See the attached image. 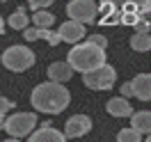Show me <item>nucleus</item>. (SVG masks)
<instances>
[{"label": "nucleus", "instance_id": "obj_2", "mask_svg": "<svg viewBox=\"0 0 151 142\" xmlns=\"http://www.w3.org/2000/svg\"><path fill=\"white\" fill-rule=\"evenodd\" d=\"M66 64L71 66L73 71L80 74H89L99 66L105 64V48H99L92 41H83V44H76L69 55H66Z\"/></svg>", "mask_w": 151, "mask_h": 142}, {"label": "nucleus", "instance_id": "obj_16", "mask_svg": "<svg viewBox=\"0 0 151 142\" xmlns=\"http://www.w3.org/2000/svg\"><path fill=\"white\" fill-rule=\"evenodd\" d=\"M131 48L137 50V53H144V50H151V35H144V32H135L131 37Z\"/></svg>", "mask_w": 151, "mask_h": 142}, {"label": "nucleus", "instance_id": "obj_23", "mask_svg": "<svg viewBox=\"0 0 151 142\" xmlns=\"http://www.w3.org/2000/svg\"><path fill=\"white\" fill-rule=\"evenodd\" d=\"M87 41H92V44H96L99 48H105V46H108V39H105V35H92V37L87 39Z\"/></svg>", "mask_w": 151, "mask_h": 142}, {"label": "nucleus", "instance_id": "obj_14", "mask_svg": "<svg viewBox=\"0 0 151 142\" xmlns=\"http://www.w3.org/2000/svg\"><path fill=\"white\" fill-rule=\"evenodd\" d=\"M131 128H135L140 135H149L151 133V112L149 110H137V112H133Z\"/></svg>", "mask_w": 151, "mask_h": 142}, {"label": "nucleus", "instance_id": "obj_3", "mask_svg": "<svg viewBox=\"0 0 151 142\" xmlns=\"http://www.w3.org/2000/svg\"><path fill=\"white\" fill-rule=\"evenodd\" d=\"M99 12L105 14H135V16H151V0H96Z\"/></svg>", "mask_w": 151, "mask_h": 142}, {"label": "nucleus", "instance_id": "obj_8", "mask_svg": "<svg viewBox=\"0 0 151 142\" xmlns=\"http://www.w3.org/2000/svg\"><path fill=\"white\" fill-rule=\"evenodd\" d=\"M92 131V119L87 115H71L64 124V135L66 138H83Z\"/></svg>", "mask_w": 151, "mask_h": 142}, {"label": "nucleus", "instance_id": "obj_27", "mask_svg": "<svg viewBox=\"0 0 151 142\" xmlns=\"http://www.w3.org/2000/svg\"><path fill=\"white\" fill-rule=\"evenodd\" d=\"M2 128H5V117L0 115V131H2Z\"/></svg>", "mask_w": 151, "mask_h": 142}, {"label": "nucleus", "instance_id": "obj_1", "mask_svg": "<svg viewBox=\"0 0 151 142\" xmlns=\"http://www.w3.org/2000/svg\"><path fill=\"white\" fill-rule=\"evenodd\" d=\"M30 103L37 112L44 115H60L62 110H66V105L71 103V94L64 85L60 83H39L32 94H30Z\"/></svg>", "mask_w": 151, "mask_h": 142}, {"label": "nucleus", "instance_id": "obj_20", "mask_svg": "<svg viewBox=\"0 0 151 142\" xmlns=\"http://www.w3.org/2000/svg\"><path fill=\"white\" fill-rule=\"evenodd\" d=\"M135 32H144V35H149V30H151V19L149 16H140V19L135 21Z\"/></svg>", "mask_w": 151, "mask_h": 142}, {"label": "nucleus", "instance_id": "obj_29", "mask_svg": "<svg viewBox=\"0 0 151 142\" xmlns=\"http://www.w3.org/2000/svg\"><path fill=\"white\" fill-rule=\"evenodd\" d=\"M144 142H151V133H149V138H144Z\"/></svg>", "mask_w": 151, "mask_h": 142}, {"label": "nucleus", "instance_id": "obj_30", "mask_svg": "<svg viewBox=\"0 0 151 142\" xmlns=\"http://www.w3.org/2000/svg\"><path fill=\"white\" fill-rule=\"evenodd\" d=\"M149 19H151V16H149Z\"/></svg>", "mask_w": 151, "mask_h": 142}, {"label": "nucleus", "instance_id": "obj_15", "mask_svg": "<svg viewBox=\"0 0 151 142\" xmlns=\"http://www.w3.org/2000/svg\"><path fill=\"white\" fill-rule=\"evenodd\" d=\"M7 23H9V28H14V30H28L30 19H28V14L23 12V7H19V9L7 19Z\"/></svg>", "mask_w": 151, "mask_h": 142}, {"label": "nucleus", "instance_id": "obj_10", "mask_svg": "<svg viewBox=\"0 0 151 142\" xmlns=\"http://www.w3.org/2000/svg\"><path fill=\"white\" fill-rule=\"evenodd\" d=\"M133 85V94L140 101H151V74H137L131 80Z\"/></svg>", "mask_w": 151, "mask_h": 142}, {"label": "nucleus", "instance_id": "obj_13", "mask_svg": "<svg viewBox=\"0 0 151 142\" xmlns=\"http://www.w3.org/2000/svg\"><path fill=\"white\" fill-rule=\"evenodd\" d=\"M73 76V69L66 64V62H53V64H48V80L50 83H66L69 78Z\"/></svg>", "mask_w": 151, "mask_h": 142}, {"label": "nucleus", "instance_id": "obj_22", "mask_svg": "<svg viewBox=\"0 0 151 142\" xmlns=\"http://www.w3.org/2000/svg\"><path fill=\"white\" fill-rule=\"evenodd\" d=\"M12 108H14V101H9V99H5V96H0V115L5 117V115L9 112Z\"/></svg>", "mask_w": 151, "mask_h": 142}, {"label": "nucleus", "instance_id": "obj_28", "mask_svg": "<svg viewBox=\"0 0 151 142\" xmlns=\"http://www.w3.org/2000/svg\"><path fill=\"white\" fill-rule=\"evenodd\" d=\"M5 142H21V140H16V138H7Z\"/></svg>", "mask_w": 151, "mask_h": 142}, {"label": "nucleus", "instance_id": "obj_11", "mask_svg": "<svg viewBox=\"0 0 151 142\" xmlns=\"http://www.w3.org/2000/svg\"><path fill=\"white\" fill-rule=\"evenodd\" d=\"M105 110L112 115V117H133L131 101L124 99V96H112V99L105 103Z\"/></svg>", "mask_w": 151, "mask_h": 142}, {"label": "nucleus", "instance_id": "obj_5", "mask_svg": "<svg viewBox=\"0 0 151 142\" xmlns=\"http://www.w3.org/2000/svg\"><path fill=\"white\" fill-rule=\"evenodd\" d=\"M37 115L35 112H14L5 119V131L9 133V138H30L37 126Z\"/></svg>", "mask_w": 151, "mask_h": 142}, {"label": "nucleus", "instance_id": "obj_25", "mask_svg": "<svg viewBox=\"0 0 151 142\" xmlns=\"http://www.w3.org/2000/svg\"><path fill=\"white\" fill-rule=\"evenodd\" d=\"M122 96H124V99H131V96H135V94H133V85H131V80L122 85Z\"/></svg>", "mask_w": 151, "mask_h": 142}, {"label": "nucleus", "instance_id": "obj_19", "mask_svg": "<svg viewBox=\"0 0 151 142\" xmlns=\"http://www.w3.org/2000/svg\"><path fill=\"white\" fill-rule=\"evenodd\" d=\"M39 39H46L48 46H57L62 39H60V35H57L55 30H41L39 28Z\"/></svg>", "mask_w": 151, "mask_h": 142}, {"label": "nucleus", "instance_id": "obj_21", "mask_svg": "<svg viewBox=\"0 0 151 142\" xmlns=\"http://www.w3.org/2000/svg\"><path fill=\"white\" fill-rule=\"evenodd\" d=\"M50 5H53V0H28V7L35 9V12H44Z\"/></svg>", "mask_w": 151, "mask_h": 142}, {"label": "nucleus", "instance_id": "obj_7", "mask_svg": "<svg viewBox=\"0 0 151 142\" xmlns=\"http://www.w3.org/2000/svg\"><path fill=\"white\" fill-rule=\"evenodd\" d=\"M66 14H69V21H76V23H92L99 14V5L94 0H69L66 5Z\"/></svg>", "mask_w": 151, "mask_h": 142}, {"label": "nucleus", "instance_id": "obj_12", "mask_svg": "<svg viewBox=\"0 0 151 142\" xmlns=\"http://www.w3.org/2000/svg\"><path fill=\"white\" fill-rule=\"evenodd\" d=\"M28 142H66V135L60 133L57 128H53V126H50V128L39 126L37 131L28 138Z\"/></svg>", "mask_w": 151, "mask_h": 142}, {"label": "nucleus", "instance_id": "obj_17", "mask_svg": "<svg viewBox=\"0 0 151 142\" xmlns=\"http://www.w3.org/2000/svg\"><path fill=\"white\" fill-rule=\"evenodd\" d=\"M32 23L41 30H50L53 28V23H55V16L50 14V12H35V16H32Z\"/></svg>", "mask_w": 151, "mask_h": 142}, {"label": "nucleus", "instance_id": "obj_6", "mask_svg": "<svg viewBox=\"0 0 151 142\" xmlns=\"http://www.w3.org/2000/svg\"><path fill=\"white\" fill-rule=\"evenodd\" d=\"M83 83L89 89H99V92L112 89V85L117 83V71L110 64H103L99 69H94V71H89V74H83Z\"/></svg>", "mask_w": 151, "mask_h": 142}, {"label": "nucleus", "instance_id": "obj_26", "mask_svg": "<svg viewBox=\"0 0 151 142\" xmlns=\"http://www.w3.org/2000/svg\"><path fill=\"white\" fill-rule=\"evenodd\" d=\"M5 32V21H2V16H0V35Z\"/></svg>", "mask_w": 151, "mask_h": 142}, {"label": "nucleus", "instance_id": "obj_18", "mask_svg": "<svg viewBox=\"0 0 151 142\" xmlns=\"http://www.w3.org/2000/svg\"><path fill=\"white\" fill-rule=\"evenodd\" d=\"M117 142H142V135L135 128H122L117 133Z\"/></svg>", "mask_w": 151, "mask_h": 142}, {"label": "nucleus", "instance_id": "obj_4", "mask_svg": "<svg viewBox=\"0 0 151 142\" xmlns=\"http://www.w3.org/2000/svg\"><path fill=\"white\" fill-rule=\"evenodd\" d=\"M2 64H5V69L16 71V74L28 71L30 66L35 64V53H32L28 46L14 44V46H9L5 53H2Z\"/></svg>", "mask_w": 151, "mask_h": 142}, {"label": "nucleus", "instance_id": "obj_24", "mask_svg": "<svg viewBox=\"0 0 151 142\" xmlns=\"http://www.w3.org/2000/svg\"><path fill=\"white\" fill-rule=\"evenodd\" d=\"M23 37H25V41H37V39H39V28L23 30Z\"/></svg>", "mask_w": 151, "mask_h": 142}, {"label": "nucleus", "instance_id": "obj_9", "mask_svg": "<svg viewBox=\"0 0 151 142\" xmlns=\"http://www.w3.org/2000/svg\"><path fill=\"white\" fill-rule=\"evenodd\" d=\"M85 32H87L85 25L83 23H76V21H66L57 30L60 39L66 41V44H80V39H85Z\"/></svg>", "mask_w": 151, "mask_h": 142}]
</instances>
